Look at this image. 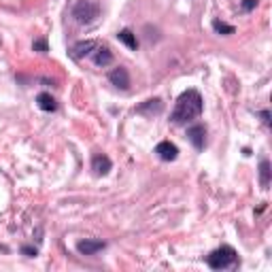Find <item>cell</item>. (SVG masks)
Returning <instances> with one entry per match:
<instances>
[{"label": "cell", "mask_w": 272, "mask_h": 272, "mask_svg": "<svg viewBox=\"0 0 272 272\" xmlns=\"http://www.w3.org/2000/svg\"><path fill=\"white\" fill-rule=\"evenodd\" d=\"M202 111H204V100L200 96V91L198 90H185L183 94L179 96L170 119H173V124H187V121L198 119L202 115Z\"/></svg>", "instance_id": "cell-1"}, {"label": "cell", "mask_w": 272, "mask_h": 272, "mask_svg": "<svg viewBox=\"0 0 272 272\" xmlns=\"http://www.w3.org/2000/svg\"><path fill=\"white\" fill-rule=\"evenodd\" d=\"M238 260V253H236V249L230 247V245H221L217 247L215 251H211L206 255V266L211 270H226L236 264Z\"/></svg>", "instance_id": "cell-2"}, {"label": "cell", "mask_w": 272, "mask_h": 272, "mask_svg": "<svg viewBox=\"0 0 272 272\" xmlns=\"http://www.w3.org/2000/svg\"><path fill=\"white\" fill-rule=\"evenodd\" d=\"M73 17L79 21V24H94V21L100 17V6L91 0H79V2L73 6Z\"/></svg>", "instance_id": "cell-3"}, {"label": "cell", "mask_w": 272, "mask_h": 272, "mask_svg": "<svg viewBox=\"0 0 272 272\" xmlns=\"http://www.w3.org/2000/svg\"><path fill=\"white\" fill-rule=\"evenodd\" d=\"M187 138H189L191 145L198 149V151H202L204 145H206V128H204L202 124L189 126V128H187Z\"/></svg>", "instance_id": "cell-4"}, {"label": "cell", "mask_w": 272, "mask_h": 272, "mask_svg": "<svg viewBox=\"0 0 272 272\" xmlns=\"http://www.w3.org/2000/svg\"><path fill=\"white\" fill-rule=\"evenodd\" d=\"M162 111H164V102L160 98H149L142 104L136 106V113H140V115H145V117H155V115H160Z\"/></svg>", "instance_id": "cell-5"}, {"label": "cell", "mask_w": 272, "mask_h": 272, "mask_svg": "<svg viewBox=\"0 0 272 272\" xmlns=\"http://www.w3.org/2000/svg\"><path fill=\"white\" fill-rule=\"evenodd\" d=\"M155 153L164 162H175L179 157V147L175 145V142H170V140H162V142H157Z\"/></svg>", "instance_id": "cell-6"}, {"label": "cell", "mask_w": 272, "mask_h": 272, "mask_svg": "<svg viewBox=\"0 0 272 272\" xmlns=\"http://www.w3.org/2000/svg\"><path fill=\"white\" fill-rule=\"evenodd\" d=\"M109 81H111L113 85H115L117 90H121V91L130 90V73H128V68H124V66H119V68H115V70H111Z\"/></svg>", "instance_id": "cell-7"}, {"label": "cell", "mask_w": 272, "mask_h": 272, "mask_svg": "<svg viewBox=\"0 0 272 272\" xmlns=\"http://www.w3.org/2000/svg\"><path fill=\"white\" fill-rule=\"evenodd\" d=\"M111 168H113V162H111V157H109V155H104V153H96L94 157H91V170H94V175L104 177V175H109V173H111Z\"/></svg>", "instance_id": "cell-8"}, {"label": "cell", "mask_w": 272, "mask_h": 272, "mask_svg": "<svg viewBox=\"0 0 272 272\" xmlns=\"http://www.w3.org/2000/svg\"><path fill=\"white\" fill-rule=\"evenodd\" d=\"M102 249H106V242L104 240H91V238H85V240H79L77 242V251L81 255H96L100 253Z\"/></svg>", "instance_id": "cell-9"}, {"label": "cell", "mask_w": 272, "mask_h": 272, "mask_svg": "<svg viewBox=\"0 0 272 272\" xmlns=\"http://www.w3.org/2000/svg\"><path fill=\"white\" fill-rule=\"evenodd\" d=\"M96 47H98L96 41H79L77 45L73 47V58H75V60H81V58H85V55L94 53Z\"/></svg>", "instance_id": "cell-10"}, {"label": "cell", "mask_w": 272, "mask_h": 272, "mask_svg": "<svg viewBox=\"0 0 272 272\" xmlns=\"http://www.w3.org/2000/svg\"><path fill=\"white\" fill-rule=\"evenodd\" d=\"M37 104H39V109L47 111V113L58 111V102H55V98L51 94H47V91H41V94L37 96Z\"/></svg>", "instance_id": "cell-11"}, {"label": "cell", "mask_w": 272, "mask_h": 272, "mask_svg": "<svg viewBox=\"0 0 272 272\" xmlns=\"http://www.w3.org/2000/svg\"><path fill=\"white\" fill-rule=\"evenodd\" d=\"M113 62V51L109 47H96L94 49V64L96 66H109V64Z\"/></svg>", "instance_id": "cell-12"}, {"label": "cell", "mask_w": 272, "mask_h": 272, "mask_svg": "<svg viewBox=\"0 0 272 272\" xmlns=\"http://www.w3.org/2000/svg\"><path fill=\"white\" fill-rule=\"evenodd\" d=\"M270 177H272L270 162L268 160H262L260 162V185H262V189H268L270 187Z\"/></svg>", "instance_id": "cell-13"}, {"label": "cell", "mask_w": 272, "mask_h": 272, "mask_svg": "<svg viewBox=\"0 0 272 272\" xmlns=\"http://www.w3.org/2000/svg\"><path fill=\"white\" fill-rule=\"evenodd\" d=\"M117 39H119V43H124L128 49H132V51H136V49H138V41H136V34L130 32V30H121V32H117Z\"/></svg>", "instance_id": "cell-14"}, {"label": "cell", "mask_w": 272, "mask_h": 272, "mask_svg": "<svg viewBox=\"0 0 272 272\" xmlns=\"http://www.w3.org/2000/svg\"><path fill=\"white\" fill-rule=\"evenodd\" d=\"M213 30L217 32V34H224V37H230V34L236 32V28L230 26V24H226V21H219V19H215L213 21Z\"/></svg>", "instance_id": "cell-15"}, {"label": "cell", "mask_w": 272, "mask_h": 272, "mask_svg": "<svg viewBox=\"0 0 272 272\" xmlns=\"http://www.w3.org/2000/svg\"><path fill=\"white\" fill-rule=\"evenodd\" d=\"M32 49H34V51H39V53H47V51H49L47 39H39V41H34V43H32Z\"/></svg>", "instance_id": "cell-16"}, {"label": "cell", "mask_w": 272, "mask_h": 272, "mask_svg": "<svg viewBox=\"0 0 272 272\" xmlns=\"http://www.w3.org/2000/svg\"><path fill=\"white\" fill-rule=\"evenodd\" d=\"M21 253L28 255V257H37L39 249H37V247H28V245H24V247H21Z\"/></svg>", "instance_id": "cell-17"}, {"label": "cell", "mask_w": 272, "mask_h": 272, "mask_svg": "<svg viewBox=\"0 0 272 272\" xmlns=\"http://www.w3.org/2000/svg\"><path fill=\"white\" fill-rule=\"evenodd\" d=\"M257 6V0H242V11L249 13V11H253Z\"/></svg>", "instance_id": "cell-18"}, {"label": "cell", "mask_w": 272, "mask_h": 272, "mask_svg": "<svg viewBox=\"0 0 272 272\" xmlns=\"http://www.w3.org/2000/svg\"><path fill=\"white\" fill-rule=\"evenodd\" d=\"M260 115H262V119H264V124L270 126V111H262Z\"/></svg>", "instance_id": "cell-19"}]
</instances>
